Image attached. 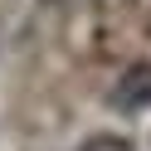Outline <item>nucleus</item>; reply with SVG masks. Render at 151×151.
Instances as JSON below:
<instances>
[{"label":"nucleus","instance_id":"1","mask_svg":"<svg viewBox=\"0 0 151 151\" xmlns=\"http://www.w3.org/2000/svg\"><path fill=\"white\" fill-rule=\"evenodd\" d=\"M107 102L122 112V117L151 112V63H132V68H122V78L112 83Z\"/></svg>","mask_w":151,"mask_h":151},{"label":"nucleus","instance_id":"2","mask_svg":"<svg viewBox=\"0 0 151 151\" xmlns=\"http://www.w3.org/2000/svg\"><path fill=\"white\" fill-rule=\"evenodd\" d=\"M73 151H137V141L122 137V132H93V137H83Z\"/></svg>","mask_w":151,"mask_h":151},{"label":"nucleus","instance_id":"3","mask_svg":"<svg viewBox=\"0 0 151 151\" xmlns=\"http://www.w3.org/2000/svg\"><path fill=\"white\" fill-rule=\"evenodd\" d=\"M49 5H59V0H49Z\"/></svg>","mask_w":151,"mask_h":151}]
</instances>
